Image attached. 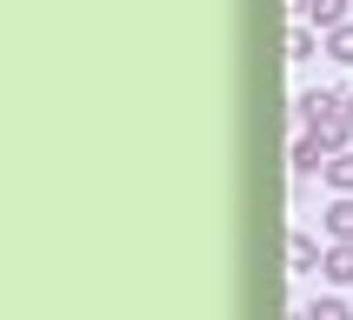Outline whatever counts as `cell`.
<instances>
[{"instance_id": "obj_3", "label": "cell", "mask_w": 353, "mask_h": 320, "mask_svg": "<svg viewBox=\"0 0 353 320\" xmlns=\"http://www.w3.org/2000/svg\"><path fill=\"white\" fill-rule=\"evenodd\" d=\"M320 260H327V247L314 234H287V267L294 274H320Z\"/></svg>"}, {"instance_id": "obj_10", "label": "cell", "mask_w": 353, "mask_h": 320, "mask_svg": "<svg viewBox=\"0 0 353 320\" xmlns=\"http://www.w3.org/2000/svg\"><path fill=\"white\" fill-rule=\"evenodd\" d=\"M307 320H353V307L340 294H327V300H314V307H307Z\"/></svg>"}, {"instance_id": "obj_9", "label": "cell", "mask_w": 353, "mask_h": 320, "mask_svg": "<svg viewBox=\"0 0 353 320\" xmlns=\"http://www.w3.org/2000/svg\"><path fill=\"white\" fill-rule=\"evenodd\" d=\"M327 54H334L340 67H353V20H340V27H327Z\"/></svg>"}, {"instance_id": "obj_6", "label": "cell", "mask_w": 353, "mask_h": 320, "mask_svg": "<svg viewBox=\"0 0 353 320\" xmlns=\"http://www.w3.org/2000/svg\"><path fill=\"white\" fill-rule=\"evenodd\" d=\"M320 167H327V140H320L314 127H307V134L294 140V174L307 180V174H320Z\"/></svg>"}, {"instance_id": "obj_7", "label": "cell", "mask_w": 353, "mask_h": 320, "mask_svg": "<svg viewBox=\"0 0 353 320\" xmlns=\"http://www.w3.org/2000/svg\"><path fill=\"white\" fill-rule=\"evenodd\" d=\"M320 180H327V194H353V147H340V154H327V167H320Z\"/></svg>"}, {"instance_id": "obj_11", "label": "cell", "mask_w": 353, "mask_h": 320, "mask_svg": "<svg viewBox=\"0 0 353 320\" xmlns=\"http://www.w3.org/2000/svg\"><path fill=\"white\" fill-rule=\"evenodd\" d=\"M347 120H353V94H347Z\"/></svg>"}, {"instance_id": "obj_1", "label": "cell", "mask_w": 353, "mask_h": 320, "mask_svg": "<svg viewBox=\"0 0 353 320\" xmlns=\"http://www.w3.org/2000/svg\"><path fill=\"white\" fill-rule=\"evenodd\" d=\"M294 107H300V120L314 127V120H327L334 107H347V87H307V94H300Z\"/></svg>"}, {"instance_id": "obj_5", "label": "cell", "mask_w": 353, "mask_h": 320, "mask_svg": "<svg viewBox=\"0 0 353 320\" xmlns=\"http://www.w3.org/2000/svg\"><path fill=\"white\" fill-rule=\"evenodd\" d=\"M300 20H314L320 34H327V27L353 20V0H300Z\"/></svg>"}, {"instance_id": "obj_2", "label": "cell", "mask_w": 353, "mask_h": 320, "mask_svg": "<svg viewBox=\"0 0 353 320\" xmlns=\"http://www.w3.org/2000/svg\"><path fill=\"white\" fill-rule=\"evenodd\" d=\"M320 280H327V287H353V240H327Z\"/></svg>"}, {"instance_id": "obj_4", "label": "cell", "mask_w": 353, "mask_h": 320, "mask_svg": "<svg viewBox=\"0 0 353 320\" xmlns=\"http://www.w3.org/2000/svg\"><path fill=\"white\" fill-rule=\"evenodd\" d=\"M320 234H327V240H353V194H334V200H327Z\"/></svg>"}, {"instance_id": "obj_8", "label": "cell", "mask_w": 353, "mask_h": 320, "mask_svg": "<svg viewBox=\"0 0 353 320\" xmlns=\"http://www.w3.org/2000/svg\"><path fill=\"white\" fill-rule=\"evenodd\" d=\"M320 40L327 34H314V20H294V27H287V60H314Z\"/></svg>"}]
</instances>
